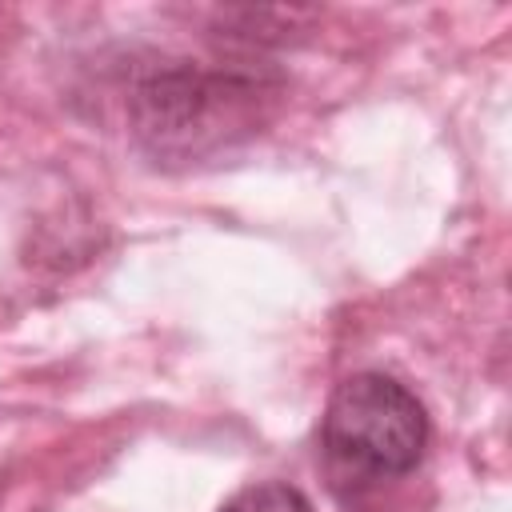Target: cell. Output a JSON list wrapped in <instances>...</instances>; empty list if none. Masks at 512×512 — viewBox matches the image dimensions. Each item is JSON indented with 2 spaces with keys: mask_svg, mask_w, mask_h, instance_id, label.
Returning a JSON list of instances; mask_svg holds the SVG:
<instances>
[{
  "mask_svg": "<svg viewBox=\"0 0 512 512\" xmlns=\"http://www.w3.org/2000/svg\"><path fill=\"white\" fill-rule=\"evenodd\" d=\"M272 96V84L256 72L168 68L136 88L132 124L156 156L196 160L256 132Z\"/></svg>",
  "mask_w": 512,
  "mask_h": 512,
  "instance_id": "1",
  "label": "cell"
},
{
  "mask_svg": "<svg viewBox=\"0 0 512 512\" xmlns=\"http://www.w3.org/2000/svg\"><path fill=\"white\" fill-rule=\"evenodd\" d=\"M324 448L352 472L404 476L428 448L424 404L384 372H356L324 408Z\"/></svg>",
  "mask_w": 512,
  "mask_h": 512,
  "instance_id": "2",
  "label": "cell"
},
{
  "mask_svg": "<svg viewBox=\"0 0 512 512\" xmlns=\"http://www.w3.org/2000/svg\"><path fill=\"white\" fill-rule=\"evenodd\" d=\"M220 512H316V508L300 488H292L284 480H264V484H252L240 496H232Z\"/></svg>",
  "mask_w": 512,
  "mask_h": 512,
  "instance_id": "3",
  "label": "cell"
}]
</instances>
